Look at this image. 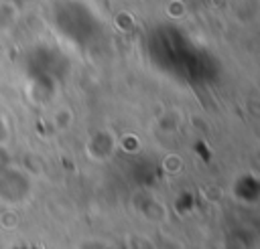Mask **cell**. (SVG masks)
<instances>
[{
	"mask_svg": "<svg viewBox=\"0 0 260 249\" xmlns=\"http://www.w3.org/2000/svg\"><path fill=\"white\" fill-rule=\"evenodd\" d=\"M146 53L160 73L183 83L207 81L215 67L211 55L173 24H158L148 32Z\"/></svg>",
	"mask_w": 260,
	"mask_h": 249,
	"instance_id": "1",
	"label": "cell"
},
{
	"mask_svg": "<svg viewBox=\"0 0 260 249\" xmlns=\"http://www.w3.org/2000/svg\"><path fill=\"white\" fill-rule=\"evenodd\" d=\"M53 24L59 34L77 47L89 45L102 30L100 16L79 0H61L53 8Z\"/></svg>",
	"mask_w": 260,
	"mask_h": 249,
	"instance_id": "2",
	"label": "cell"
}]
</instances>
